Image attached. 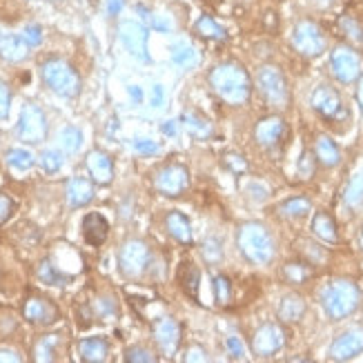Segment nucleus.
<instances>
[{
	"mask_svg": "<svg viewBox=\"0 0 363 363\" xmlns=\"http://www.w3.org/2000/svg\"><path fill=\"white\" fill-rule=\"evenodd\" d=\"M339 27H341V31L348 36L350 41L355 43H363V25L355 18V16H343L341 20H339Z\"/></svg>",
	"mask_w": 363,
	"mask_h": 363,
	"instance_id": "37",
	"label": "nucleus"
},
{
	"mask_svg": "<svg viewBox=\"0 0 363 363\" xmlns=\"http://www.w3.org/2000/svg\"><path fill=\"white\" fill-rule=\"evenodd\" d=\"M285 346V332L279 323H265L254 332L252 350L259 357H272Z\"/></svg>",
	"mask_w": 363,
	"mask_h": 363,
	"instance_id": "13",
	"label": "nucleus"
},
{
	"mask_svg": "<svg viewBox=\"0 0 363 363\" xmlns=\"http://www.w3.org/2000/svg\"><path fill=\"white\" fill-rule=\"evenodd\" d=\"M94 185L92 180L83 178V176H74L67 180V201L71 208H83V205H87L94 201Z\"/></svg>",
	"mask_w": 363,
	"mask_h": 363,
	"instance_id": "20",
	"label": "nucleus"
},
{
	"mask_svg": "<svg viewBox=\"0 0 363 363\" xmlns=\"http://www.w3.org/2000/svg\"><path fill=\"white\" fill-rule=\"evenodd\" d=\"M163 134L165 136H176V120H165V123H163Z\"/></svg>",
	"mask_w": 363,
	"mask_h": 363,
	"instance_id": "55",
	"label": "nucleus"
},
{
	"mask_svg": "<svg viewBox=\"0 0 363 363\" xmlns=\"http://www.w3.org/2000/svg\"><path fill=\"white\" fill-rule=\"evenodd\" d=\"M18 136L25 143H41L47 136V118L38 105H25L18 120Z\"/></svg>",
	"mask_w": 363,
	"mask_h": 363,
	"instance_id": "11",
	"label": "nucleus"
},
{
	"mask_svg": "<svg viewBox=\"0 0 363 363\" xmlns=\"http://www.w3.org/2000/svg\"><path fill=\"white\" fill-rule=\"evenodd\" d=\"M343 201H346V205H350V208H359V205H363V172L355 174L348 180Z\"/></svg>",
	"mask_w": 363,
	"mask_h": 363,
	"instance_id": "30",
	"label": "nucleus"
},
{
	"mask_svg": "<svg viewBox=\"0 0 363 363\" xmlns=\"http://www.w3.org/2000/svg\"><path fill=\"white\" fill-rule=\"evenodd\" d=\"M85 165H87V172L94 178V183L110 185L112 180H114V163H112V159L105 152H101V150L90 152Z\"/></svg>",
	"mask_w": 363,
	"mask_h": 363,
	"instance_id": "19",
	"label": "nucleus"
},
{
	"mask_svg": "<svg viewBox=\"0 0 363 363\" xmlns=\"http://www.w3.org/2000/svg\"><path fill=\"white\" fill-rule=\"evenodd\" d=\"M80 232H83L85 243L92 245V248H99V245L105 243L107 236H110V223H107V219L103 214L90 212V214L83 216Z\"/></svg>",
	"mask_w": 363,
	"mask_h": 363,
	"instance_id": "16",
	"label": "nucleus"
},
{
	"mask_svg": "<svg viewBox=\"0 0 363 363\" xmlns=\"http://www.w3.org/2000/svg\"><path fill=\"white\" fill-rule=\"evenodd\" d=\"M22 317L34 325H52L58 321L60 312H58L56 304H52L50 299L31 297L25 301V306H22Z\"/></svg>",
	"mask_w": 363,
	"mask_h": 363,
	"instance_id": "15",
	"label": "nucleus"
},
{
	"mask_svg": "<svg viewBox=\"0 0 363 363\" xmlns=\"http://www.w3.org/2000/svg\"><path fill=\"white\" fill-rule=\"evenodd\" d=\"M0 361H14V363H18L20 357L14 353V350H9V348H0Z\"/></svg>",
	"mask_w": 363,
	"mask_h": 363,
	"instance_id": "54",
	"label": "nucleus"
},
{
	"mask_svg": "<svg viewBox=\"0 0 363 363\" xmlns=\"http://www.w3.org/2000/svg\"><path fill=\"white\" fill-rule=\"evenodd\" d=\"M203 254L208 257V261H216L221 257V248L216 241H205V245H203Z\"/></svg>",
	"mask_w": 363,
	"mask_h": 363,
	"instance_id": "50",
	"label": "nucleus"
},
{
	"mask_svg": "<svg viewBox=\"0 0 363 363\" xmlns=\"http://www.w3.org/2000/svg\"><path fill=\"white\" fill-rule=\"evenodd\" d=\"M7 163L14 167V169H18V172H27V169L34 167L36 159H34V154L29 150L14 148V150L7 152Z\"/></svg>",
	"mask_w": 363,
	"mask_h": 363,
	"instance_id": "31",
	"label": "nucleus"
},
{
	"mask_svg": "<svg viewBox=\"0 0 363 363\" xmlns=\"http://www.w3.org/2000/svg\"><path fill=\"white\" fill-rule=\"evenodd\" d=\"M58 343H60V334H45L34 348V359L36 361H54Z\"/></svg>",
	"mask_w": 363,
	"mask_h": 363,
	"instance_id": "29",
	"label": "nucleus"
},
{
	"mask_svg": "<svg viewBox=\"0 0 363 363\" xmlns=\"http://www.w3.org/2000/svg\"><path fill=\"white\" fill-rule=\"evenodd\" d=\"M16 210V203L11 197H7L5 192H0V225H5L9 219H11V214H14Z\"/></svg>",
	"mask_w": 363,
	"mask_h": 363,
	"instance_id": "43",
	"label": "nucleus"
},
{
	"mask_svg": "<svg viewBox=\"0 0 363 363\" xmlns=\"http://www.w3.org/2000/svg\"><path fill=\"white\" fill-rule=\"evenodd\" d=\"M310 105L321 118L330 120V123L332 120H341L348 116L341 94H339L334 87H330V85H319L310 96Z\"/></svg>",
	"mask_w": 363,
	"mask_h": 363,
	"instance_id": "8",
	"label": "nucleus"
},
{
	"mask_svg": "<svg viewBox=\"0 0 363 363\" xmlns=\"http://www.w3.org/2000/svg\"><path fill=\"white\" fill-rule=\"evenodd\" d=\"M283 272H285V276L292 283H304L308 276H310V270L306 268L304 263H287Z\"/></svg>",
	"mask_w": 363,
	"mask_h": 363,
	"instance_id": "41",
	"label": "nucleus"
},
{
	"mask_svg": "<svg viewBox=\"0 0 363 363\" xmlns=\"http://www.w3.org/2000/svg\"><path fill=\"white\" fill-rule=\"evenodd\" d=\"M178 281L183 285L185 294L192 297L194 301H199V283H201V272L192 261H185L178 270Z\"/></svg>",
	"mask_w": 363,
	"mask_h": 363,
	"instance_id": "27",
	"label": "nucleus"
},
{
	"mask_svg": "<svg viewBox=\"0 0 363 363\" xmlns=\"http://www.w3.org/2000/svg\"><path fill=\"white\" fill-rule=\"evenodd\" d=\"M41 165H43V169L47 174H56L58 169L63 167V154L56 152V150H47L41 156Z\"/></svg>",
	"mask_w": 363,
	"mask_h": 363,
	"instance_id": "40",
	"label": "nucleus"
},
{
	"mask_svg": "<svg viewBox=\"0 0 363 363\" xmlns=\"http://www.w3.org/2000/svg\"><path fill=\"white\" fill-rule=\"evenodd\" d=\"M314 156H317V161L323 167H336L341 163V150H339V145L325 134H321L317 138V143H314Z\"/></svg>",
	"mask_w": 363,
	"mask_h": 363,
	"instance_id": "24",
	"label": "nucleus"
},
{
	"mask_svg": "<svg viewBox=\"0 0 363 363\" xmlns=\"http://www.w3.org/2000/svg\"><path fill=\"white\" fill-rule=\"evenodd\" d=\"M78 355L87 363H103L107 361V355H110V343H107L103 336L83 339L78 343Z\"/></svg>",
	"mask_w": 363,
	"mask_h": 363,
	"instance_id": "21",
	"label": "nucleus"
},
{
	"mask_svg": "<svg viewBox=\"0 0 363 363\" xmlns=\"http://www.w3.org/2000/svg\"><path fill=\"white\" fill-rule=\"evenodd\" d=\"M363 353V328H350L330 343L328 355L332 361H350Z\"/></svg>",
	"mask_w": 363,
	"mask_h": 363,
	"instance_id": "14",
	"label": "nucleus"
},
{
	"mask_svg": "<svg viewBox=\"0 0 363 363\" xmlns=\"http://www.w3.org/2000/svg\"><path fill=\"white\" fill-rule=\"evenodd\" d=\"M165 227H167V232L178 241V243L192 245V241H194V236H192V225H190V221H187L185 214H180V212H169V214L165 216Z\"/></svg>",
	"mask_w": 363,
	"mask_h": 363,
	"instance_id": "23",
	"label": "nucleus"
},
{
	"mask_svg": "<svg viewBox=\"0 0 363 363\" xmlns=\"http://www.w3.org/2000/svg\"><path fill=\"white\" fill-rule=\"evenodd\" d=\"M154 339L165 355H174L180 343V325L172 317H163L154 323Z\"/></svg>",
	"mask_w": 363,
	"mask_h": 363,
	"instance_id": "17",
	"label": "nucleus"
},
{
	"mask_svg": "<svg viewBox=\"0 0 363 363\" xmlns=\"http://www.w3.org/2000/svg\"><path fill=\"white\" fill-rule=\"evenodd\" d=\"M197 34H201L203 38H210V41H225L227 38L225 29L216 20H212L210 16H203L197 22Z\"/></svg>",
	"mask_w": 363,
	"mask_h": 363,
	"instance_id": "32",
	"label": "nucleus"
},
{
	"mask_svg": "<svg viewBox=\"0 0 363 363\" xmlns=\"http://www.w3.org/2000/svg\"><path fill=\"white\" fill-rule=\"evenodd\" d=\"M172 63L178 65V67H190L197 63V52L192 50L190 45L185 43H176L172 47Z\"/></svg>",
	"mask_w": 363,
	"mask_h": 363,
	"instance_id": "35",
	"label": "nucleus"
},
{
	"mask_svg": "<svg viewBox=\"0 0 363 363\" xmlns=\"http://www.w3.org/2000/svg\"><path fill=\"white\" fill-rule=\"evenodd\" d=\"M257 87L263 94V99L268 101L272 107H287L290 103V90L283 71L276 65H261L257 71Z\"/></svg>",
	"mask_w": 363,
	"mask_h": 363,
	"instance_id": "5",
	"label": "nucleus"
},
{
	"mask_svg": "<svg viewBox=\"0 0 363 363\" xmlns=\"http://www.w3.org/2000/svg\"><path fill=\"white\" fill-rule=\"evenodd\" d=\"M183 120H185L187 131H190V134H194V136H208L210 131H212L210 120H205V118L199 116V114H185Z\"/></svg>",
	"mask_w": 363,
	"mask_h": 363,
	"instance_id": "36",
	"label": "nucleus"
},
{
	"mask_svg": "<svg viewBox=\"0 0 363 363\" xmlns=\"http://www.w3.org/2000/svg\"><path fill=\"white\" fill-rule=\"evenodd\" d=\"M9 103H11L9 87L3 80H0V118H5L9 114Z\"/></svg>",
	"mask_w": 363,
	"mask_h": 363,
	"instance_id": "49",
	"label": "nucleus"
},
{
	"mask_svg": "<svg viewBox=\"0 0 363 363\" xmlns=\"http://www.w3.org/2000/svg\"><path fill=\"white\" fill-rule=\"evenodd\" d=\"M361 299H363V294H361L359 285L348 279L330 281L319 294L321 308L332 321H341V319L350 317L353 312H357V308L361 306Z\"/></svg>",
	"mask_w": 363,
	"mask_h": 363,
	"instance_id": "2",
	"label": "nucleus"
},
{
	"mask_svg": "<svg viewBox=\"0 0 363 363\" xmlns=\"http://www.w3.org/2000/svg\"><path fill=\"white\" fill-rule=\"evenodd\" d=\"M80 145H83V131L78 127H65L60 131V148H63L67 154L78 152Z\"/></svg>",
	"mask_w": 363,
	"mask_h": 363,
	"instance_id": "34",
	"label": "nucleus"
},
{
	"mask_svg": "<svg viewBox=\"0 0 363 363\" xmlns=\"http://www.w3.org/2000/svg\"><path fill=\"white\" fill-rule=\"evenodd\" d=\"M214 292H216V301H219L221 306H227L229 301H232V285H229V279L227 276H216L214 279Z\"/></svg>",
	"mask_w": 363,
	"mask_h": 363,
	"instance_id": "39",
	"label": "nucleus"
},
{
	"mask_svg": "<svg viewBox=\"0 0 363 363\" xmlns=\"http://www.w3.org/2000/svg\"><path fill=\"white\" fill-rule=\"evenodd\" d=\"M239 248L254 265H268L274 259V241L261 223H245L239 229Z\"/></svg>",
	"mask_w": 363,
	"mask_h": 363,
	"instance_id": "3",
	"label": "nucleus"
},
{
	"mask_svg": "<svg viewBox=\"0 0 363 363\" xmlns=\"http://www.w3.org/2000/svg\"><path fill=\"white\" fill-rule=\"evenodd\" d=\"M276 212H279V214L283 216V219H292V221H297V219H304V216H308V214L312 212V203H310V199H306V197H294V199L283 201Z\"/></svg>",
	"mask_w": 363,
	"mask_h": 363,
	"instance_id": "28",
	"label": "nucleus"
},
{
	"mask_svg": "<svg viewBox=\"0 0 363 363\" xmlns=\"http://www.w3.org/2000/svg\"><path fill=\"white\" fill-rule=\"evenodd\" d=\"M134 150L138 152V154H156L159 152V145H156L154 141H150V138H136L134 141Z\"/></svg>",
	"mask_w": 363,
	"mask_h": 363,
	"instance_id": "48",
	"label": "nucleus"
},
{
	"mask_svg": "<svg viewBox=\"0 0 363 363\" xmlns=\"http://www.w3.org/2000/svg\"><path fill=\"white\" fill-rule=\"evenodd\" d=\"M105 5H107V14L118 16L125 7V0H105Z\"/></svg>",
	"mask_w": 363,
	"mask_h": 363,
	"instance_id": "51",
	"label": "nucleus"
},
{
	"mask_svg": "<svg viewBox=\"0 0 363 363\" xmlns=\"http://www.w3.org/2000/svg\"><path fill=\"white\" fill-rule=\"evenodd\" d=\"M225 350L232 359H243L245 357V346L241 343L239 336H227L225 339Z\"/></svg>",
	"mask_w": 363,
	"mask_h": 363,
	"instance_id": "45",
	"label": "nucleus"
},
{
	"mask_svg": "<svg viewBox=\"0 0 363 363\" xmlns=\"http://www.w3.org/2000/svg\"><path fill=\"white\" fill-rule=\"evenodd\" d=\"M41 76L47 87L58 96H65V99H74V96H78V92H80V76L63 58L45 60L41 67Z\"/></svg>",
	"mask_w": 363,
	"mask_h": 363,
	"instance_id": "4",
	"label": "nucleus"
},
{
	"mask_svg": "<svg viewBox=\"0 0 363 363\" xmlns=\"http://www.w3.org/2000/svg\"><path fill=\"white\" fill-rule=\"evenodd\" d=\"M38 279L45 285H65L69 281V276H65L60 270H56V265H52V261H43L38 265Z\"/></svg>",
	"mask_w": 363,
	"mask_h": 363,
	"instance_id": "33",
	"label": "nucleus"
},
{
	"mask_svg": "<svg viewBox=\"0 0 363 363\" xmlns=\"http://www.w3.org/2000/svg\"><path fill=\"white\" fill-rule=\"evenodd\" d=\"M312 234L317 236L323 243H336L339 232H336V223L328 212H317L312 219Z\"/></svg>",
	"mask_w": 363,
	"mask_h": 363,
	"instance_id": "25",
	"label": "nucleus"
},
{
	"mask_svg": "<svg viewBox=\"0 0 363 363\" xmlns=\"http://www.w3.org/2000/svg\"><path fill=\"white\" fill-rule=\"evenodd\" d=\"M22 41H25L29 47H38L43 43V29L38 25H27L22 29Z\"/></svg>",
	"mask_w": 363,
	"mask_h": 363,
	"instance_id": "46",
	"label": "nucleus"
},
{
	"mask_svg": "<svg viewBox=\"0 0 363 363\" xmlns=\"http://www.w3.org/2000/svg\"><path fill=\"white\" fill-rule=\"evenodd\" d=\"M190 185V174L183 165H165L154 176V190L163 197H178Z\"/></svg>",
	"mask_w": 363,
	"mask_h": 363,
	"instance_id": "10",
	"label": "nucleus"
},
{
	"mask_svg": "<svg viewBox=\"0 0 363 363\" xmlns=\"http://www.w3.org/2000/svg\"><path fill=\"white\" fill-rule=\"evenodd\" d=\"M225 165L232 169V172H236V174H243L248 169L245 159H243V156H239V154H227L225 156Z\"/></svg>",
	"mask_w": 363,
	"mask_h": 363,
	"instance_id": "47",
	"label": "nucleus"
},
{
	"mask_svg": "<svg viewBox=\"0 0 363 363\" xmlns=\"http://www.w3.org/2000/svg\"><path fill=\"white\" fill-rule=\"evenodd\" d=\"M118 36L120 43L125 45V50L138 58V60H150L148 54V29H145L141 22L136 20H123L118 25Z\"/></svg>",
	"mask_w": 363,
	"mask_h": 363,
	"instance_id": "12",
	"label": "nucleus"
},
{
	"mask_svg": "<svg viewBox=\"0 0 363 363\" xmlns=\"http://www.w3.org/2000/svg\"><path fill=\"white\" fill-rule=\"evenodd\" d=\"M359 248L363 250V227H361V232H359Z\"/></svg>",
	"mask_w": 363,
	"mask_h": 363,
	"instance_id": "58",
	"label": "nucleus"
},
{
	"mask_svg": "<svg viewBox=\"0 0 363 363\" xmlns=\"http://www.w3.org/2000/svg\"><path fill=\"white\" fill-rule=\"evenodd\" d=\"M185 361H208V357H203V350H201L199 346H194V348L187 350Z\"/></svg>",
	"mask_w": 363,
	"mask_h": 363,
	"instance_id": "53",
	"label": "nucleus"
},
{
	"mask_svg": "<svg viewBox=\"0 0 363 363\" xmlns=\"http://www.w3.org/2000/svg\"><path fill=\"white\" fill-rule=\"evenodd\" d=\"M212 90L219 94V99L229 105H243L250 101L252 80L248 71L239 63H221L212 69L210 74Z\"/></svg>",
	"mask_w": 363,
	"mask_h": 363,
	"instance_id": "1",
	"label": "nucleus"
},
{
	"mask_svg": "<svg viewBox=\"0 0 363 363\" xmlns=\"http://www.w3.org/2000/svg\"><path fill=\"white\" fill-rule=\"evenodd\" d=\"M125 361L129 363H154L156 355L152 353L150 348H143V346H131L125 350Z\"/></svg>",
	"mask_w": 363,
	"mask_h": 363,
	"instance_id": "38",
	"label": "nucleus"
},
{
	"mask_svg": "<svg viewBox=\"0 0 363 363\" xmlns=\"http://www.w3.org/2000/svg\"><path fill=\"white\" fill-rule=\"evenodd\" d=\"M297 174H299L301 178H310V176L314 174V159H312L310 152L301 154L299 165H297Z\"/></svg>",
	"mask_w": 363,
	"mask_h": 363,
	"instance_id": "44",
	"label": "nucleus"
},
{
	"mask_svg": "<svg viewBox=\"0 0 363 363\" xmlns=\"http://www.w3.org/2000/svg\"><path fill=\"white\" fill-rule=\"evenodd\" d=\"M129 96H131V101H134L136 105L143 101V92H141L138 85H131V87H129Z\"/></svg>",
	"mask_w": 363,
	"mask_h": 363,
	"instance_id": "56",
	"label": "nucleus"
},
{
	"mask_svg": "<svg viewBox=\"0 0 363 363\" xmlns=\"http://www.w3.org/2000/svg\"><path fill=\"white\" fill-rule=\"evenodd\" d=\"M330 71L332 76L343 85L357 83L363 74V60L353 47L339 45L330 54Z\"/></svg>",
	"mask_w": 363,
	"mask_h": 363,
	"instance_id": "6",
	"label": "nucleus"
},
{
	"mask_svg": "<svg viewBox=\"0 0 363 363\" xmlns=\"http://www.w3.org/2000/svg\"><path fill=\"white\" fill-rule=\"evenodd\" d=\"M163 101H165V92L161 85H154L152 90V107H163Z\"/></svg>",
	"mask_w": 363,
	"mask_h": 363,
	"instance_id": "52",
	"label": "nucleus"
},
{
	"mask_svg": "<svg viewBox=\"0 0 363 363\" xmlns=\"http://www.w3.org/2000/svg\"><path fill=\"white\" fill-rule=\"evenodd\" d=\"M94 314L96 317H101V319H112L116 314V304L112 299H99L96 301V306H94Z\"/></svg>",
	"mask_w": 363,
	"mask_h": 363,
	"instance_id": "42",
	"label": "nucleus"
},
{
	"mask_svg": "<svg viewBox=\"0 0 363 363\" xmlns=\"http://www.w3.org/2000/svg\"><path fill=\"white\" fill-rule=\"evenodd\" d=\"M148 261H150V250L143 241L136 239L127 241L118 252V270L127 279H138L145 272V268H148Z\"/></svg>",
	"mask_w": 363,
	"mask_h": 363,
	"instance_id": "9",
	"label": "nucleus"
},
{
	"mask_svg": "<svg viewBox=\"0 0 363 363\" xmlns=\"http://www.w3.org/2000/svg\"><path fill=\"white\" fill-rule=\"evenodd\" d=\"M292 47L301 56H321L325 52V34L314 20H299L292 29Z\"/></svg>",
	"mask_w": 363,
	"mask_h": 363,
	"instance_id": "7",
	"label": "nucleus"
},
{
	"mask_svg": "<svg viewBox=\"0 0 363 363\" xmlns=\"http://www.w3.org/2000/svg\"><path fill=\"white\" fill-rule=\"evenodd\" d=\"M306 314V301L304 297L299 294H285L279 304V319L281 321H287V323H294V321H301Z\"/></svg>",
	"mask_w": 363,
	"mask_h": 363,
	"instance_id": "26",
	"label": "nucleus"
},
{
	"mask_svg": "<svg viewBox=\"0 0 363 363\" xmlns=\"http://www.w3.org/2000/svg\"><path fill=\"white\" fill-rule=\"evenodd\" d=\"M29 54V45L22 41V36L0 34V58L9 60V63H18L25 60Z\"/></svg>",
	"mask_w": 363,
	"mask_h": 363,
	"instance_id": "22",
	"label": "nucleus"
},
{
	"mask_svg": "<svg viewBox=\"0 0 363 363\" xmlns=\"http://www.w3.org/2000/svg\"><path fill=\"white\" fill-rule=\"evenodd\" d=\"M285 131V120L281 116H265L254 127V138L261 148H274Z\"/></svg>",
	"mask_w": 363,
	"mask_h": 363,
	"instance_id": "18",
	"label": "nucleus"
},
{
	"mask_svg": "<svg viewBox=\"0 0 363 363\" xmlns=\"http://www.w3.org/2000/svg\"><path fill=\"white\" fill-rule=\"evenodd\" d=\"M357 103L361 107V112H363V74L359 78V85H357Z\"/></svg>",
	"mask_w": 363,
	"mask_h": 363,
	"instance_id": "57",
	"label": "nucleus"
}]
</instances>
